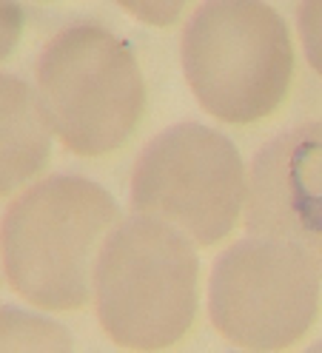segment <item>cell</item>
Instances as JSON below:
<instances>
[{"instance_id": "1", "label": "cell", "mask_w": 322, "mask_h": 353, "mask_svg": "<svg viewBox=\"0 0 322 353\" xmlns=\"http://www.w3.org/2000/svg\"><path fill=\"white\" fill-rule=\"evenodd\" d=\"M117 223L114 196L85 176L52 174L29 185L0 223L6 282L43 311L83 307L100 245Z\"/></svg>"}, {"instance_id": "2", "label": "cell", "mask_w": 322, "mask_h": 353, "mask_svg": "<svg viewBox=\"0 0 322 353\" xmlns=\"http://www.w3.org/2000/svg\"><path fill=\"white\" fill-rule=\"evenodd\" d=\"M200 259L191 239L163 219L132 214L103 239L92 291L109 339L128 350H163L197 314Z\"/></svg>"}, {"instance_id": "3", "label": "cell", "mask_w": 322, "mask_h": 353, "mask_svg": "<svg viewBox=\"0 0 322 353\" xmlns=\"http://www.w3.org/2000/svg\"><path fill=\"white\" fill-rule=\"evenodd\" d=\"M183 72L208 114L254 123L283 103L294 74L285 20L265 0H205L180 43Z\"/></svg>"}, {"instance_id": "4", "label": "cell", "mask_w": 322, "mask_h": 353, "mask_svg": "<svg viewBox=\"0 0 322 353\" xmlns=\"http://www.w3.org/2000/svg\"><path fill=\"white\" fill-rule=\"evenodd\" d=\"M37 94L52 131L80 157L120 148L145 105L143 72L132 46L94 23L69 26L43 46Z\"/></svg>"}, {"instance_id": "5", "label": "cell", "mask_w": 322, "mask_h": 353, "mask_svg": "<svg viewBox=\"0 0 322 353\" xmlns=\"http://www.w3.org/2000/svg\"><path fill=\"white\" fill-rule=\"evenodd\" d=\"M245 185L237 145L188 120L143 145L132 171V208L174 225L197 245H214L237 225Z\"/></svg>"}, {"instance_id": "6", "label": "cell", "mask_w": 322, "mask_h": 353, "mask_svg": "<svg viewBox=\"0 0 322 353\" xmlns=\"http://www.w3.org/2000/svg\"><path fill=\"white\" fill-rule=\"evenodd\" d=\"M322 274L283 239L245 236L228 245L208 276V316L220 334L248 350L291 347L314 325Z\"/></svg>"}, {"instance_id": "7", "label": "cell", "mask_w": 322, "mask_h": 353, "mask_svg": "<svg viewBox=\"0 0 322 353\" xmlns=\"http://www.w3.org/2000/svg\"><path fill=\"white\" fill-rule=\"evenodd\" d=\"M245 228L296 245L322 274V120L299 123L254 154Z\"/></svg>"}, {"instance_id": "8", "label": "cell", "mask_w": 322, "mask_h": 353, "mask_svg": "<svg viewBox=\"0 0 322 353\" xmlns=\"http://www.w3.org/2000/svg\"><path fill=\"white\" fill-rule=\"evenodd\" d=\"M49 154L52 125L40 94L17 74L0 72V196L34 180Z\"/></svg>"}, {"instance_id": "9", "label": "cell", "mask_w": 322, "mask_h": 353, "mask_svg": "<svg viewBox=\"0 0 322 353\" xmlns=\"http://www.w3.org/2000/svg\"><path fill=\"white\" fill-rule=\"evenodd\" d=\"M0 353H74V345L57 319L0 305Z\"/></svg>"}, {"instance_id": "10", "label": "cell", "mask_w": 322, "mask_h": 353, "mask_svg": "<svg viewBox=\"0 0 322 353\" xmlns=\"http://www.w3.org/2000/svg\"><path fill=\"white\" fill-rule=\"evenodd\" d=\"M296 29H299V40H303L305 60L322 77V0H299Z\"/></svg>"}, {"instance_id": "11", "label": "cell", "mask_w": 322, "mask_h": 353, "mask_svg": "<svg viewBox=\"0 0 322 353\" xmlns=\"http://www.w3.org/2000/svg\"><path fill=\"white\" fill-rule=\"evenodd\" d=\"M117 3L148 26H168L183 14L188 0H117Z\"/></svg>"}, {"instance_id": "12", "label": "cell", "mask_w": 322, "mask_h": 353, "mask_svg": "<svg viewBox=\"0 0 322 353\" xmlns=\"http://www.w3.org/2000/svg\"><path fill=\"white\" fill-rule=\"evenodd\" d=\"M23 29V9L17 0H0V60H3Z\"/></svg>"}, {"instance_id": "13", "label": "cell", "mask_w": 322, "mask_h": 353, "mask_svg": "<svg viewBox=\"0 0 322 353\" xmlns=\"http://www.w3.org/2000/svg\"><path fill=\"white\" fill-rule=\"evenodd\" d=\"M303 353H322V342H314L311 347H305Z\"/></svg>"}, {"instance_id": "14", "label": "cell", "mask_w": 322, "mask_h": 353, "mask_svg": "<svg viewBox=\"0 0 322 353\" xmlns=\"http://www.w3.org/2000/svg\"><path fill=\"white\" fill-rule=\"evenodd\" d=\"M248 353H256V350H248Z\"/></svg>"}]
</instances>
